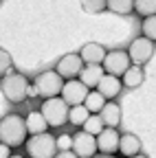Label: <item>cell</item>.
Masks as SVG:
<instances>
[{
	"instance_id": "28",
	"label": "cell",
	"mask_w": 156,
	"mask_h": 158,
	"mask_svg": "<svg viewBox=\"0 0 156 158\" xmlns=\"http://www.w3.org/2000/svg\"><path fill=\"white\" fill-rule=\"evenodd\" d=\"M53 158H77V156H75V154H73L70 149H62L60 154H55Z\"/></svg>"
},
{
	"instance_id": "1",
	"label": "cell",
	"mask_w": 156,
	"mask_h": 158,
	"mask_svg": "<svg viewBox=\"0 0 156 158\" xmlns=\"http://www.w3.org/2000/svg\"><path fill=\"white\" fill-rule=\"evenodd\" d=\"M27 138V127L24 118L20 114H7L0 121V143L7 147H18L22 145Z\"/></svg>"
},
{
	"instance_id": "23",
	"label": "cell",
	"mask_w": 156,
	"mask_h": 158,
	"mask_svg": "<svg viewBox=\"0 0 156 158\" xmlns=\"http://www.w3.org/2000/svg\"><path fill=\"white\" fill-rule=\"evenodd\" d=\"M84 127V132H88V134H92V136H97L101 130H103V123H101V118H99V114H90L88 118H86V123L82 125Z\"/></svg>"
},
{
	"instance_id": "9",
	"label": "cell",
	"mask_w": 156,
	"mask_h": 158,
	"mask_svg": "<svg viewBox=\"0 0 156 158\" xmlns=\"http://www.w3.org/2000/svg\"><path fill=\"white\" fill-rule=\"evenodd\" d=\"M70 143V152L77 156V158H92L97 154V143H95V136L88 134V132H77Z\"/></svg>"
},
{
	"instance_id": "21",
	"label": "cell",
	"mask_w": 156,
	"mask_h": 158,
	"mask_svg": "<svg viewBox=\"0 0 156 158\" xmlns=\"http://www.w3.org/2000/svg\"><path fill=\"white\" fill-rule=\"evenodd\" d=\"M88 116H90V112H88L84 106H73V108H68V121H70L73 125H84Z\"/></svg>"
},
{
	"instance_id": "29",
	"label": "cell",
	"mask_w": 156,
	"mask_h": 158,
	"mask_svg": "<svg viewBox=\"0 0 156 158\" xmlns=\"http://www.w3.org/2000/svg\"><path fill=\"white\" fill-rule=\"evenodd\" d=\"M9 156H11V147H7V145L0 143V158H9Z\"/></svg>"
},
{
	"instance_id": "3",
	"label": "cell",
	"mask_w": 156,
	"mask_h": 158,
	"mask_svg": "<svg viewBox=\"0 0 156 158\" xmlns=\"http://www.w3.org/2000/svg\"><path fill=\"white\" fill-rule=\"evenodd\" d=\"M62 86H64V79L55 70H46V73H40L35 77L33 88H29V94H37V97L51 99V97H57L62 92Z\"/></svg>"
},
{
	"instance_id": "10",
	"label": "cell",
	"mask_w": 156,
	"mask_h": 158,
	"mask_svg": "<svg viewBox=\"0 0 156 158\" xmlns=\"http://www.w3.org/2000/svg\"><path fill=\"white\" fill-rule=\"evenodd\" d=\"M82 68H84V62L79 59V55H77V53H68V55H64L60 62H57L55 73L60 75L62 79H73V77L79 75Z\"/></svg>"
},
{
	"instance_id": "7",
	"label": "cell",
	"mask_w": 156,
	"mask_h": 158,
	"mask_svg": "<svg viewBox=\"0 0 156 158\" xmlns=\"http://www.w3.org/2000/svg\"><path fill=\"white\" fill-rule=\"evenodd\" d=\"M152 55H154V42L147 37H136L128 51V57H130V62H134V66L147 64L152 59Z\"/></svg>"
},
{
	"instance_id": "11",
	"label": "cell",
	"mask_w": 156,
	"mask_h": 158,
	"mask_svg": "<svg viewBox=\"0 0 156 158\" xmlns=\"http://www.w3.org/2000/svg\"><path fill=\"white\" fill-rule=\"evenodd\" d=\"M95 143H97V152L99 154H112L119 149V132L112 130V127H103L99 134L95 136Z\"/></svg>"
},
{
	"instance_id": "17",
	"label": "cell",
	"mask_w": 156,
	"mask_h": 158,
	"mask_svg": "<svg viewBox=\"0 0 156 158\" xmlns=\"http://www.w3.org/2000/svg\"><path fill=\"white\" fill-rule=\"evenodd\" d=\"M143 79H145L143 68L132 64V66H130V68L121 75V86H125V88H139V86L143 84Z\"/></svg>"
},
{
	"instance_id": "24",
	"label": "cell",
	"mask_w": 156,
	"mask_h": 158,
	"mask_svg": "<svg viewBox=\"0 0 156 158\" xmlns=\"http://www.w3.org/2000/svg\"><path fill=\"white\" fill-rule=\"evenodd\" d=\"M82 9L86 13H101L106 11V0H82Z\"/></svg>"
},
{
	"instance_id": "2",
	"label": "cell",
	"mask_w": 156,
	"mask_h": 158,
	"mask_svg": "<svg viewBox=\"0 0 156 158\" xmlns=\"http://www.w3.org/2000/svg\"><path fill=\"white\" fill-rule=\"evenodd\" d=\"M0 88H2V94L9 99L11 103H22L29 97V79L22 73H7L0 81Z\"/></svg>"
},
{
	"instance_id": "19",
	"label": "cell",
	"mask_w": 156,
	"mask_h": 158,
	"mask_svg": "<svg viewBox=\"0 0 156 158\" xmlns=\"http://www.w3.org/2000/svg\"><path fill=\"white\" fill-rule=\"evenodd\" d=\"M90 114H97L103 106H106V99L97 92V90H88V94H86V99H84V103H82Z\"/></svg>"
},
{
	"instance_id": "13",
	"label": "cell",
	"mask_w": 156,
	"mask_h": 158,
	"mask_svg": "<svg viewBox=\"0 0 156 158\" xmlns=\"http://www.w3.org/2000/svg\"><path fill=\"white\" fill-rule=\"evenodd\" d=\"M106 53H108V51H106L101 44H95V42H90V44H86V46L79 51V59L84 62V66H88V64L101 66L103 57H106Z\"/></svg>"
},
{
	"instance_id": "16",
	"label": "cell",
	"mask_w": 156,
	"mask_h": 158,
	"mask_svg": "<svg viewBox=\"0 0 156 158\" xmlns=\"http://www.w3.org/2000/svg\"><path fill=\"white\" fill-rule=\"evenodd\" d=\"M116 152H121L123 156H136L141 152V138L136 136V134H123L119 136V149Z\"/></svg>"
},
{
	"instance_id": "26",
	"label": "cell",
	"mask_w": 156,
	"mask_h": 158,
	"mask_svg": "<svg viewBox=\"0 0 156 158\" xmlns=\"http://www.w3.org/2000/svg\"><path fill=\"white\" fill-rule=\"evenodd\" d=\"M11 66H13V57H11L5 48H0V77H5Z\"/></svg>"
},
{
	"instance_id": "14",
	"label": "cell",
	"mask_w": 156,
	"mask_h": 158,
	"mask_svg": "<svg viewBox=\"0 0 156 158\" xmlns=\"http://www.w3.org/2000/svg\"><path fill=\"white\" fill-rule=\"evenodd\" d=\"M99 118H101L103 127L116 130V127H119V123H121V108L116 106L114 101H106V106L99 110Z\"/></svg>"
},
{
	"instance_id": "27",
	"label": "cell",
	"mask_w": 156,
	"mask_h": 158,
	"mask_svg": "<svg viewBox=\"0 0 156 158\" xmlns=\"http://www.w3.org/2000/svg\"><path fill=\"white\" fill-rule=\"evenodd\" d=\"M70 143H73V138L70 136H60V138H55V145L60 147V149H70Z\"/></svg>"
},
{
	"instance_id": "30",
	"label": "cell",
	"mask_w": 156,
	"mask_h": 158,
	"mask_svg": "<svg viewBox=\"0 0 156 158\" xmlns=\"http://www.w3.org/2000/svg\"><path fill=\"white\" fill-rule=\"evenodd\" d=\"M92 158H114V156L112 154H95Z\"/></svg>"
},
{
	"instance_id": "32",
	"label": "cell",
	"mask_w": 156,
	"mask_h": 158,
	"mask_svg": "<svg viewBox=\"0 0 156 158\" xmlns=\"http://www.w3.org/2000/svg\"><path fill=\"white\" fill-rule=\"evenodd\" d=\"M9 158H22V156H9Z\"/></svg>"
},
{
	"instance_id": "12",
	"label": "cell",
	"mask_w": 156,
	"mask_h": 158,
	"mask_svg": "<svg viewBox=\"0 0 156 158\" xmlns=\"http://www.w3.org/2000/svg\"><path fill=\"white\" fill-rule=\"evenodd\" d=\"M121 88H123V86H121V79H119V77H112V75H106V73H103V77L99 79V84H97L95 90L108 101V99H112V97L119 94Z\"/></svg>"
},
{
	"instance_id": "15",
	"label": "cell",
	"mask_w": 156,
	"mask_h": 158,
	"mask_svg": "<svg viewBox=\"0 0 156 158\" xmlns=\"http://www.w3.org/2000/svg\"><path fill=\"white\" fill-rule=\"evenodd\" d=\"M77 77H79V81L90 90H95L97 88V84H99V79L103 77V68L101 66H95V64H88V66H84L82 70H79V75H77Z\"/></svg>"
},
{
	"instance_id": "22",
	"label": "cell",
	"mask_w": 156,
	"mask_h": 158,
	"mask_svg": "<svg viewBox=\"0 0 156 158\" xmlns=\"http://www.w3.org/2000/svg\"><path fill=\"white\" fill-rule=\"evenodd\" d=\"M132 7L136 13H141L143 18L156 13V0H132Z\"/></svg>"
},
{
	"instance_id": "4",
	"label": "cell",
	"mask_w": 156,
	"mask_h": 158,
	"mask_svg": "<svg viewBox=\"0 0 156 158\" xmlns=\"http://www.w3.org/2000/svg\"><path fill=\"white\" fill-rule=\"evenodd\" d=\"M40 114L48 127H62L68 121V106L62 101V97H51V99H44Z\"/></svg>"
},
{
	"instance_id": "8",
	"label": "cell",
	"mask_w": 156,
	"mask_h": 158,
	"mask_svg": "<svg viewBox=\"0 0 156 158\" xmlns=\"http://www.w3.org/2000/svg\"><path fill=\"white\" fill-rule=\"evenodd\" d=\"M60 94H62V101L73 108V106H82L84 103V99L88 94V88L79 81V79H68V81H64Z\"/></svg>"
},
{
	"instance_id": "18",
	"label": "cell",
	"mask_w": 156,
	"mask_h": 158,
	"mask_svg": "<svg viewBox=\"0 0 156 158\" xmlns=\"http://www.w3.org/2000/svg\"><path fill=\"white\" fill-rule=\"evenodd\" d=\"M24 127H27V134H42V132H46L48 130V125H46V121L42 118V114L40 112H29L27 114V118H24Z\"/></svg>"
},
{
	"instance_id": "6",
	"label": "cell",
	"mask_w": 156,
	"mask_h": 158,
	"mask_svg": "<svg viewBox=\"0 0 156 158\" xmlns=\"http://www.w3.org/2000/svg\"><path fill=\"white\" fill-rule=\"evenodd\" d=\"M101 68H103L106 75H112V77H119L121 79V75L130 68V57H128L125 51H110L103 57Z\"/></svg>"
},
{
	"instance_id": "20",
	"label": "cell",
	"mask_w": 156,
	"mask_h": 158,
	"mask_svg": "<svg viewBox=\"0 0 156 158\" xmlns=\"http://www.w3.org/2000/svg\"><path fill=\"white\" fill-rule=\"evenodd\" d=\"M106 11L128 15L130 11H134V7H132V0H106Z\"/></svg>"
},
{
	"instance_id": "5",
	"label": "cell",
	"mask_w": 156,
	"mask_h": 158,
	"mask_svg": "<svg viewBox=\"0 0 156 158\" xmlns=\"http://www.w3.org/2000/svg\"><path fill=\"white\" fill-rule=\"evenodd\" d=\"M27 154L31 158H53L57 154L55 136L48 134V132L33 134L31 138H27Z\"/></svg>"
},
{
	"instance_id": "25",
	"label": "cell",
	"mask_w": 156,
	"mask_h": 158,
	"mask_svg": "<svg viewBox=\"0 0 156 158\" xmlns=\"http://www.w3.org/2000/svg\"><path fill=\"white\" fill-rule=\"evenodd\" d=\"M143 37H147V40H152L154 42V37H156V15H147L145 20H143Z\"/></svg>"
},
{
	"instance_id": "31",
	"label": "cell",
	"mask_w": 156,
	"mask_h": 158,
	"mask_svg": "<svg viewBox=\"0 0 156 158\" xmlns=\"http://www.w3.org/2000/svg\"><path fill=\"white\" fill-rule=\"evenodd\" d=\"M130 158H147V156H143V154H136V156H130Z\"/></svg>"
}]
</instances>
